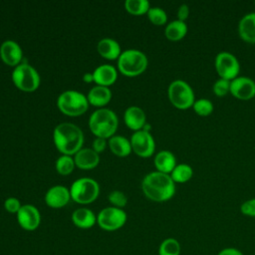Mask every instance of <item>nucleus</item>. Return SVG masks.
<instances>
[{"label":"nucleus","instance_id":"1","mask_svg":"<svg viewBox=\"0 0 255 255\" xmlns=\"http://www.w3.org/2000/svg\"><path fill=\"white\" fill-rule=\"evenodd\" d=\"M141 188L148 199L156 202L166 201L175 193V183L171 176L157 170L149 172L143 177Z\"/></svg>","mask_w":255,"mask_h":255},{"label":"nucleus","instance_id":"2","mask_svg":"<svg viewBox=\"0 0 255 255\" xmlns=\"http://www.w3.org/2000/svg\"><path fill=\"white\" fill-rule=\"evenodd\" d=\"M53 139L56 147L63 154H76L84 143L82 129L72 123L59 124L53 132Z\"/></svg>","mask_w":255,"mask_h":255},{"label":"nucleus","instance_id":"3","mask_svg":"<svg viewBox=\"0 0 255 255\" xmlns=\"http://www.w3.org/2000/svg\"><path fill=\"white\" fill-rule=\"evenodd\" d=\"M118 117L110 109L96 110L89 120L90 129L97 137H112L118 128Z\"/></svg>","mask_w":255,"mask_h":255},{"label":"nucleus","instance_id":"4","mask_svg":"<svg viewBox=\"0 0 255 255\" xmlns=\"http://www.w3.org/2000/svg\"><path fill=\"white\" fill-rule=\"evenodd\" d=\"M147 63V57L144 53L136 49H128L120 55L118 68L122 74L134 77L145 71Z\"/></svg>","mask_w":255,"mask_h":255},{"label":"nucleus","instance_id":"5","mask_svg":"<svg viewBox=\"0 0 255 255\" xmlns=\"http://www.w3.org/2000/svg\"><path fill=\"white\" fill-rule=\"evenodd\" d=\"M57 106L59 110L71 117H76L84 114L89 108L87 97L74 90L63 92L57 99Z\"/></svg>","mask_w":255,"mask_h":255},{"label":"nucleus","instance_id":"6","mask_svg":"<svg viewBox=\"0 0 255 255\" xmlns=\"http://www.w3.org/2000/svg\"><path fill=\"white\" fill-rule=\"evenodd\" d=\"M99 193V183L90 177H82L75 180L70 188L71 198L80 204H89L95 201Z\"/></svg>","mask_w":255,"mask_h":255},{"label":"nucleus","instance_id":"7","mask_svg":"<svg viewBox=\"0 0 255 255\" xmlns=\"http://www.w3.org/2000/svg\"><path fill=\"white\" fill-rule=\"evenodd\" d=\"M170 103L177 109L186 110L194 104V93L192 88L183 80L172 81L167 89Z\"/></svg>","mask_w":255,"mask_h":255},{"label":"nucleus","instance_id":"8","mask_svg":"<svg viewBox=\"0 0 255 255\" xmlns=\"http://www.w3.org/2000/svg\"><path fill=\"white\" fill-rule=\"evenodd\" d=\"M12 80L15 86L24 92H33L40 85V75L37 70L27 63L19 64L12 72Z\"/></svg>","mask_w":255,"mask_h":255},{"label":"nucleus","instance_id":"9","mask_svg":"<svg viewBox=\"0 0 255 255\" xmlns=\"http://www.w3.org/2000/svg\"><path fill=\"white\" fill-rule=\"evenodd\" d=\"M215 69L221 79L232 81L238 77L240 64L233 54L223 51L215 57Z\"/></svg>","mask_w":255,"mask_h":255},{"label":"nucleus","instance_id":"10","mask_svg":"<svg viewBox=\"0 0 255 255\" xmlns=\"http://www.w3.org/2000/svg\"><path fill=\"white\" fill-rule=\"evenodd\" d=\"M127 221V213L118 207H106L100 211L97 217L99 226L107 231H114L124 226Z\"/></svg>","mask_w":255,"mask_h":255},{"label":"nucleus","instance_id":"11","mask_svg":"<svg viewBox=\"0 0 255 255\" xmlns=\"http://www.w3.org/2000/svg\"><path fill=\"white\" fill-rule=\"evenodd\" d=\"M131 149L141 157L150 156L155 148L154 139L149 131L136 130L130 137Z\"/></svg>","mask_w":255,"mask_h":255},{"label":"nucleus","instance_id":"12","mask_svg":"<svg viewBox=\"0 0 255 255\" xmlns=\"http://www.w3.org/2000/svg\"><path fill=\"white\" fill-rule=\"evenodd\" d=\"M17 214V221L19 225L27 230L33 231L38 228L41 222V215L37 207L32 204L22 205Z\"/></svg>","mask_w":255,"mask_h":255},{"label":"nucleus","instance_id":"13","mask_svg":"<svg viewBox=\"0 0 255 255\" xmlns=\"http://www.w3.org/2000/svg\"><path fill=\"white\" fill-rule=\"evenodd\" d=\"M230 93L239 100L255 97V82L248 77H237L230 82Z\"/></svg>","mask_w":255,"mask_h":255},{"label":"nucleus","instance_id":"14","mask_svg":"<svg viewBox=\"0 0 255 255\" xmlns=\"http://www.w3.org/2000/svg\"><path fill=\"white\" fill-rule=\"evenodd\" d=\"M22 49L14 40H6L0 46V57L8 66H18L22 60Z\"/></svg>","mask_w":255,"mask_h":255},{"label":"nucleus","instance_id":"15","mask_svg":"<svg viewBox=\"0 0 255 255\" xmlns=\"http://www.w3.org/2000/svg\"><path fill=\"white\" fill-rule=\"evenodd\" d=\"M71 198L70 190L63 185H55L48 189L45 194V201L52 208H61L65 206Z\"/></svg>","mask_w":255,"mask_h":255},{"label":"nucleus","instance_id":"16","mask_svg":"<svg viewBox=\"0 0 255 255\" xmlns=\"http://www.w3.org/2000/svg\"><path fill=\"white\" fill-rule=\"evenodd\" d=\"M75 164L81 169H92L95 168L99 161V153L96 152L93 148H81L74 157Z\"/></svg>","mask_w":255,"mask_h":255},{"label":"nucleus","instance_id":"17","mask_svg":"<svg viewBox=\"0 0 255 255\" xmlns=\"http://www.w3.org/2000/svg\"><path fill=\"white\" fill-rule=\"evenodd\" d=\"M94 81L100 85L108 87L114 84L118 78V72L113 65L104 64L100 65L93 72Z\"/></svg>","mask_w":255,"mask_h":255},{"label":"nucleus","instance_id":"18","mask_svg":"<svg viewBox=\"0 0 255 255\" xmlns=\"http://www.w3.org/2000/svg\"><path fill=\"white\" fill-rule=\"evenodd\" d=\"M238 33L247 43H255V12L244 15L238 24Z\"/></svg>","mask_w":255,"mask_h":255},{"label":"nucleus","instance_id":"19","mask_svg":"<svg viewBox=\"0 0 255 255\" xmlns=\"http://www.w3.org/2000/svg\"><path fill=\"white\" fill-rule=\"evenodd\" d=\"M126 125L133 130H140L145 125V114L142 109L136 106L128 107L124 115Z\"/></svg>","mask_w":255,"mask_h":255},{"label":"nucleus","instance_id":"20","mask_svg":"<svg viewBox=\"0 0 255 255\" xmlns=\"http://www.w3.org/2000/svg\"><path fill=\"white\" fill-rule=\"evenodd\" d=\"M97 50L102 57L108 60L119 59L122 54L120 44L112 38H104L100 40L97 45Z\"/></svg>","mask_w":255,"mask_h":255},{"label":"nucleus","instance_id":"21","mask_svg":"<svg viewBox=\"0 0 255 255\" xmlns=\"http://www.w3.org/2000/svg\"><path fill=\"white\" fill-rule=\"evenodd\" d=\"M72 221L77 227L88 229L95 225V223L97 222V217L91 209L82 207L76 209L73 212Z\"/></svg>","mask_w":255,"mask_h":255},{"label":"nucleus","instance_id":"22","mask_svg":"<svg viewBox=\"0 0 255 255\" xmlns=\"http://www.w3.org/2000/svg\"><path fill=\"white\" fill-rule=\"evenodd\" d=\"M112 98V92L108 87L97 85L93 87L87 96L89 104L96 107H103L107 105Z\"/></svg>","mask_w":255,"mask_h":255},{"label":"nucleus","instance_id":"23","mask_svg":"<svg viewBox=\"0 0 255 255\" xmlns=\"http://www.w3.org/2000/svg\"><path fill=\"white\" fill-rule=\"evenodd\" d=\"M154 165L157 171L163 173H171L176 166V159L174 154L169 150H160L154 157Z\"/></svg>","mask_w":255,"mask_h":255},{"label":"nucleus","instance_id":"24","mask_svg":"<svg viewBox=\"0 0 255 255\" xmlns=\"http://www.w3.org/2000/svg\"><path fill=\"white\" fill-rule=\"evenodd\" d=\"M111 151L118 156H127L131 151L130 140L123 135H113L109 139Z\"/></svg>","mask_w":255,"mask_h":255},{"label":"nucleus","instance_id":"25","mask_svg":"<svg viewBox=\"0 0 255 255\" xmlns=\"http://www.w3.org/2000/svg\"><path fill=\"white\" fill-rule=\"evenodd\" d=\"M186 33L187 25L184 21L178 19L169 22L164 29V35L170 41H179L186 35Z\"/></svg>","mask_w":255,"mask_h":255},{"label":"nucleus","instance_id":"26","mask_svg":"<svg viewBox=\"0 0 255 255\" xmlns=\"http://www.w3.org/2000/svg\"><path fill=\"white\" fill-rule=\"evenodd\" d=\"M193 175L192 167L189 164L186 163H180L176 164V166L173 168V170L170 173V176L174 182H186L188 181Z\"/></svg>","mask_w":255,"mask_h":255},{"label":"nucleus","instance_id":"27","mask_svg":"<svg viewBox=\"0 0 255 255\" xmlns=\"http://www.w3.org/2000/svg\"><path fill=\"white\" fill-rule=\"evenodd\" d=\"M180 243L175 238L164 239L158 248V255H180Z\"/></svg>","mask_w":255,"mask_h":255},{"label":"nucleus","instance_id":"28","mask_svg":"<svg viewBox=\"0 0 255 255\" xmlns=\"http://www.w3.org/2000/svg\"><path fill=\"white\" fill-rule=\"evenodd\" d=\"M126 9L133 15H141L149 10V2L147 0H127L125 2Z\"/></svg>","mask_w":255,"mask_h":255},{"label":"nucleus","instance_id":"29","mask_svg":"<svg viewBox=\"0 0 255 255\" xmlns=\"http://www.w3.org/2000/svg\"><path fill=\"white\" fill-rule=\"evenodd\" d=\"M75 160L71 155L63 154L58 157L56 161V169L62 175H67L71 173L75 167Z\"/></svg>","mask_w":255,"mask_h":255},{"label":"nucleus","instance_id":"30","mask_svg":"<svg viewBox=\"0 0 255 255\" xmlns=\"http://www.w3.org/2000/svg\"><path fill=\"white\" fill-rule=\"evenodd\" d=\"M147 17L154 25H163L167 21L166 12L159 7H150L147 11Z\"/></svg>","mask_w":255,"mask_h":255},{"label":"nucleus","instance_id":"31","mask_svg":"<svg viewBox=\"0 0 255 255\" xmlns=\"http://www.w3.org/2000/svg\"><path fill=\"white\" fill-rule=\"evenodd\" d=\"M194 112L202 117L209 116L213 112V104L208 99H199L192 106Z\"/></svg>","mask_w":255,"mask_h":255},{"label":"nucleus","instance_id":"32","mask_svg":"<svg viewBox=\"0 0 255 255\" xmlns=\"http://www.w3.org/2000/svg\"><path fill=\"white\" fill-rule=\"evenodd\" d=\"M230 82L225 79H218L213 85V93L217 97H224L230 92Z\"/></svg>","mask_w":255,"mask_h":255},{"label":"nucleus","instance_id":"33","mask_svg":"<svg viewBox=\"0 0 255 255\" xmlns=\"http://www.w3.org/2000/svg\"><path fill=\"white\" fill-rule=\"evenodd\" d=\"M109 200L115 207H118V208L124 207L128 202V198L126 194H124L120 190H113L109 194Z\"/></svg>","mask_w":255,"mask_h":255},{"label":"nucleus","instance_id":"34","mask_svg":"<svg viewBox=\"0 0 255 255\" xmlns=\"http://www.w3.org/2000/svg\"><path fill=\"white\" fill-rule=\"evenodd\" d=\"M240 210L242 214L246 216L254 217L255 216V198H251L249 200L244 201L240 206Z\"/></svg>","mask_w":255,"mask_h":255},{"label":"nucleus","instance_id":"35","mask_svg":"<svg viewBox=\"0 0 255 255\" xmlns=\"http://www.w3.org/2000/svg\"><path fill=\"white\" fill-rule=\"evenodd\" d=\"M21 206L20 201L16 197H8L4 201V207L10 213H17Z\"/></svg>","mask_w":255,"mask_h":255},{"label":"nucleus","instance_id":"36","mask_svg":"<svg viewBox=\"0 0 255 255\" xmlns=\"http://www.w3.org/2000/svg\"><path fill=\"white\" fill-rule=\"evenodd\" d=\"M106 146H107V141H106V138H103V137H97L93 142V149L98 153L103 152Z\"/></svg>","mask_w":255,"mask_h":255},{"label":"nucleus","instance_id":"37","mask_svg":"<svg viewBox=\"0 0 255 255\" xmlns=\"http://www.w3.org/2000/svg\"><path fill=\"white\" fill-rule=\"evenodd\" d=\"M189 15V7L187 4H181L179 7H178V10H177V17H178V20L180 21H184Z\"/></svg>","mask_w":255,"mask_h":255},{"label":"nucleus","instance_id":"38","mask_svg":"<svg viewBox=\"0 0 255 255\" xmlns=\"http://www.w3.org/2000/svg\"><path fill=\"white\" fill-rule=\"evenodd\" d=\"M217 255H244L241 250L234 247H226L221 249Z\"/></svg>","mask_w":255,"mask_h":255},{"label":"nucleus","instance_id":"39","mask_svg":"<svg viewBox=\"0 0 255 255\" xmlns=\"http://www.w3.org/2000/svg\"><path fill=\"white\" fill-rule=\"evenodd\" d=\"M83 80L86 82V83H91L92 81H94V76L92 73H86L84 76H83Z\"/></svg>","mask_w":255,"mask_h":255}]
</instances>
